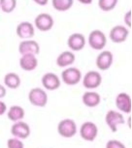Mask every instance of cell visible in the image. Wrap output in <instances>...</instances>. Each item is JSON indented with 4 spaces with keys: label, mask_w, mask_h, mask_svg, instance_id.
Returning <instances> with one entry per match:
<instances>
[{
    "label": "cell",
    "mask_w": 132,
    "mask_h": 148,
    "mask_svg": "<svg viewBox=\"0 0 132 148\" xmlns=\"http://www.w3.org/2000/svg\"><path fill=\"white\" fill-rule=\"evenodd\" d=\"M7 117L9 120L13 122L21 121L24 118L25 116V110L24 108L21 107V106H12L9 108V110H7Z\"/></svg>",
    "instance_id": "obj_20"
},
{
    "label": "cell",
    "mask_w": 132,
    "mask_h": 148,
    "mask_svg": "<svg viewBox=\"0 0 132 148\" xmlns=\"http://www.w3.org/2000/svg\"><path fill=\"white\" fill-rule=\"evenodd\" d=\"M35 27L42 32L50 31L54 27L55 21L54 18L47 13H41L34 19Z\"/></svg>",
    "instance_id": "obj_7"
},
{
    "label": "cell",
    "mask_w": 132,
    "mask_h": 148,
    "mask_svg": "<svg viewBox=\"0 0 132 148\" xmlns=\"http://www.w3.org/2000/svg\"><path fill=\"white\" fill-rule=\"evenodd\" d=\"M17 7V0H0V9L2 12L10 14L15 11Z\"/></svg>",
    "instance_id": "obj_24"
},
{
    "label": "cell",
    "mask_w": 132,
    "mask_h": 148,
    "mask_svg": "<svg viewBox=\"0 0 132 148\" xmlns=\"http://www.w3.org/2000/svg\"><path fill=\"white\" fill-rule=\"evenodd\" d=\"M21 77L19 75H17L16 73H8L5 75L4 77V84L6 85V87L10 89H17L21 85Z\"/></svg>",
    "instance_id": "obj_21"
},
{
    "label": "cell",
    "mask_w": 132,
    "mask_h": 148,
    "mask_svg": "<svg viewBox=\"0 0 132 148\" xmlns=\"http://www.w3.org/2000/svg\"><path fill=\"white\" fill-rule=\"evenodd\" d=\"M33 1H34V3L39 5V6H45V5L48 4L49 0H33Z\"/></svg>",
    "instance_id": "obj_30"
},
{
    "label": "cell",
    "mask_w": 132,
    "mask_h": 148,
    "mask_svg": "<svg viewBox=\"0 0 132 148\" xmlns=\"http://www.w3.org/2000/svg\"><path fill=\"white\" fill-rule=\"evenodd\" d=\"M16 33L22 40H28V39H31L34 36V26L29 21H22L18 24Z\"/></svg>",
    "instance_id": "obj_16"
},
{
    "label": "cell",
    "mask_w": 132,
    "mask_h": 148,
    "mask_svg": "<svg viewBox=\"0 0 132 148\" xmlns=\"http://www.w3.org/2000/svg\"><path fill=\"white\" fill-rule=\"evenodd\" d=\"M42 85L46 90L55 91L60 87L61 80L55 73H46L41 79Z\"/></svg>",
    "instance_id": "obj_12"
},
{
    "label": "cell",
    "mask_w": 132,
    "mask_h": 148,
    "mask_svg": "<svg viewBox=\"0 0 132 148\" xmlns=\"http://www.w3.org/2000/svg\"><path fill=\"white\" fill-rule=\"evenodd\" d=\"M7 106H6V104L3 102V101H1L0 100V116H2L3 114H5L7 112Z\"/></svg>",
    "instance_id": "obj_28"
},
{
    "label": "cell",
    "mask_w": 132,
    "mask_h": 148,
    "mask_svg": "<svg viewBox=\"0 0 132 148\" xmlns=\"http://www.w3.org/2000/svg\"><path fill=\"white\" fill-rule=\"evenodd\" d=\"M19 51L21 55L23 54H34L40 53V46L36 41L28 39L21 41L19 45Z\"/></svg>",
    "instance_id": "obj_14"
},
{
    "label": "cell",
    "mask_w": 132,
    "mask_h": 148,
    "mask_svg": "<svg viewBox=\"0 0 132 148\" xmlns=\"http://www.w3.org/2000/svg\"><path fill=\"white\" fill-rule=\"evenodd\" d=\"M57 132L64 138H71L78 132L76 122L71 118H65L59 121L57 125Z\"/></svg>",
    "instance_id": "obj_1"
},
{
    "label": "cell",
    "mask_w": 132,
    "mask_h": 148,
    "mask_svg": "<svg viewBox=\"0 0 132 148\" xmlns=\"http://www.w3.org/2000/svg\"><path fill=\"white\" fill-rule=\"evenodd\" d=\"M114 62V55L111 51H103L96 57V67L100 71H107L112 67Z\"/></svg>",
    "instance_id": "obj_13"
},
{
    "label": "cell",
    "mask_w": 132,
    "mask_h": 148,
    "mask_svg": "<svg viewBox=\"0 0 132 148\" xmlns=\"http://www.w3.org/2000/svg\"><path fill=\"white\" fill-rule=\"evenodd\" d=\"M81 79H82V72L76 67H67L61 73V80L66 85H77Z\"/></svg>",
    "instance_id": "obj_2"
},
{
    "label": "cell",
    "mask_w": 132,
    "mask_h": 148,
    "mask_svg": "<svg viewBox=\"0 0 132 148\" xmlns=\"http://www.w3.org/2000/svg\"><path fill=\"white\" fill-rule=\"evenodd\" d=\"M7 148H24V144L21 139L11 138L7 140Z\"/></svg>",
    "instance_id": "obj_25"
},
{
    "label": "cell",
    "mask_w": 132,
    "mask_h": 148,
    "mask_svg": "<svg viewBox=\"0 0 132 148\" xmlns=\"http://www.w3.org/2000/svg\"><path fill=\"white\" fill-rule=\"evenodd\" d=\"M28 101L34 107L44 108L48 104V94L42 88L34 87L28 93Z\"/></svg>",
    "instance_id": "obj_3"
},
{
    "label": "cell",
    "mask_w": 132,
    "mask_h": 148,
    "mask_svg": "<svg viewBox=\"0 0 132 148\" xmlns=\"http://www.w3.org/2000/svg\"><path fill=\"white\" fill-rule=\"evenodd\" d=\"M98 128L96 124L91 121L84 122L80 127V136L86 141H93L97 138Z\"/></svg>",
    "instance_id": "obj_6"
},
{
    "label": "cell",
    "mask_w": 132,
    "mask_h": 148,
    "mask_svg": "<svg viewBox=\"0 0 132 148\" xmlns=\"http://www.w3.org/2000/svg\"><path fill=\"white\" fill-rule=\"evenodd\" d=\"M38 59L34 54H23L19 58V67L26 72H31L37 68Z\"/></svg>",
    "instance_id": "obj_17"
},
{
    "label": "cell",
    "mask_w": 132,
    "mask_h": 148,
    "mask_svg": "<svg viewBox=\"0 0 132 148\" xmlns=\"http://www.w3.org/2000/svg\"><path fill=\"white\" fill-rule=\"evenodd\" d=\"M86 37L82 33H73L68 37L67 46L72 51H80L86 47Z\"/></svg>",
    "instance_id": "obj_15"
},
{
    "label": "cell",
    "mask_w": 132,
    "mask_h": 148,
    "mask_svg": "<svg viewBox=\"0 0 132 148\" xmlns=\"http://www.w3.org/2000/svg\"><path fill=\"white\" fill-rule=\"evenodd\" d=\"M11 134L14 138L19 139H26L31 134L29 125L24 121H17L14 122V124L11 127Z\"/></svg>",
    "instance_id": "obj_9"
},
{
    "label": "cell",
    "mask_w": 132,
    "mask_h": 148,
    "mask_svg": "<svg viewBox=\"0 0 132 148\" xmlns=\"http://www.w3.org/2000/svg\"><path fill=\"white\" fill-rule=\"evenodd\" d=\"M101 82H102V76L97 71H88L83 77L84 87L88 90L98 88L101 85Z\"/></svg>",
    "instance_id": "obj_8"
},
{
    "label": "cell",
    "mask_w": 132,
    "mask_h": 148,
    "mask_svg": "<svg viewBox=\"0 0 132 148\" xmlns=\"http://www.w3.org/2000/svg\"><path fill=\"white\" fill-rule=\"evenodd\" d=\"M127 123H128V127H129V128H131V117H130V116L128 117V119H127Z\"/></svg>",
    "instance_id": "obj_32"
},
{
    "label": "cell",
    "mask_w": 132,
    "mask_h": 148,
    "mask_svg": "<svg viewBox=\"0 0 132 148\" xmlns=\"http://www.w3.org/2000/svg\"><path fill=\"white\" fill-rule=\"evenodd\" d=\"M105 148H126V147L122 141L117 140V139H111V140L107 141Z\"/></svg>",
    "instance_id": "obj_26"
},
{
    "label": "cell",
    "mask_w": 132,
    "mask_h": 148,
    "mask_svg": "<svg viewBox=\"0 0 132 148\" xmlns=\"http://www.w3.org/2000/svg\"><path fill=\"white\" fill-rule=\"evenodd\" d=\"M80 3H82L84 5H89V4H91L92 3V1L93 0H78Z\"/></svg>",
    "instance_id": "obj_31"
},
{
    "label": "cell",
    "mask_w": 132,
    "mask_h": 148,
    "mask_svg": "<svg viewBox=\"0 0 132 148\" xmlns=\"http://www.w3.org/2000/svg\"><path fill=\"white\" fill-rule=\"evenodd\" d=\"M82 102L88 108H96L101 103V96L95 91H86L83 94Z\"/></svg>",
    "instance_id": "obj_18"
},
{
    "label": "cell",
    "mask_w": 132,
    "mask_h": 148,
    "mask_svg": "<svg viewBox=\"0 0 132 148\" xmlns=\"http://www.w3.org/2000/svg\"><path fill=\"white\" fill-rule=\"evenodd\" d=\"M110 40L115 44H122L126 41L129 36V30L124 25H116L110 30L109 33Z\"/></svg>",
    "instance_id": "obj_11"
},
{
    "label": "cell",
    "mask_w": 132,
    "mask_h": 148,
    "mask_svg": "<svg viewBox=\"0 0 132 148\" xmlns=\"http://www.w3.org/2000/svg\"><path fill=\"white\" fill-rule=\"evenodd\" d=\"M105 122L113 133L117 132V127L120 125H123L125 123L123 114L117 110H110L105 115Z\"/></svg>",
    "instance_id": "obj_5"
},
{
    "label": "cell",
    "mask_w": 132,
    "mask_h": 148,
    "mask_svg": "<svg viewBox=\"0 0 132 148\" xmlns=\"http://www.w3.org/2000/svg\"><path fill=\"white\" fill-rule=\"evenodd\" d=\"M75 59L76 56L74 52L70 51H65L58 55L57 60H55V63L60 68H67V67L71 66L75 62Z\"/></svg>",
    "instance_id": "obj_19"
},
{
    "label": "cell",
    "mask_w": 132,
    "mask_h": 148,
    "mask_svg": "<svg viewBox=\"0 0 132 148\" xmlns=\"http://www.w3.org/2000/svg\"><path fill=\"white\" fill-rule=\"evenodd\" d=\"M115 104L120 112L122 113H130L132 110V102L130 95L122 92L117 95L116 100H115Z\"/></svg>",
    "instance_id": "obj_10"
},
{
    "label": "cell",
    "mask_w": 132,
    "mask_h": 148,
    "mask_svg": "<svg viewBox=\"0 0 132 148\" xmlns=\"http://www.w3.org/2000/svg\"><path fill=\"white\" fill-rule=\"evenodd\" d=\"M74 0H52V4L55 10L58 12H66L73 6Z\"/></svg>",
    "instance_id": "obj_22"
},
{
    "label": "cell",
    "mask_w": 132,
    "mask_h": 148,
    "mask_svg": "<svg viewBox=\"0 0 132 148\" xmlns=\"http://www.w3.org/2000/svg\"><path fill=\"white\" fill-rule=\"evenodd\" d=\"M119 0H98V7L103 12H110L117 7Z\"/></svg>",
    "instance_id": "obj_23"
},
{
    "label": "cell",
    "mask_w": 132,
    "mask_h": 148,
    "mask_svg": "<svg viewBox=\"0 0 132 148\" xmlns=\"http://www.w3.org/2000/svg\"><path fill=\"white\" fill-rule=\"evenodd\" d=\"M89 47L95 51H102L107 44V37L101 30L95 29L89 33L88 38Z\"/></svg>",
    "instance_id": "obj_4"
},
{
    "label": "cell",
    "mask_w": 132,
    "mask_h": 148,
    "mask_svg": "<svg viewBox=\"0 0 132 148\" xmlns=\"http://www.w3.org/2000/svg\"><path fill=\"white\" fill-rule=\"evenodd\" d=\"M6 93H7L6 88H5L2 84H0V99H2V98H4L6 96Z\"/></svg>",
    "instance_id": "obj_29"
},
{
    "label": "cell",
    "mask_w": 132,
    "mask_h": 148,
    "mask_svg": "<svg viewBox=\"0 0 132 148\" xmlns=\"http://www.w3.org/2000/svg\"><path fill=\"white\" fill-rule=\"evenodd\" d=\"M123 21L125 23V26H127L128 28L131 27V11L129 10L127 13H125L124 16H123Z\"/></svg>",
    "instance_id": "obj_27"
}]
</instances>
